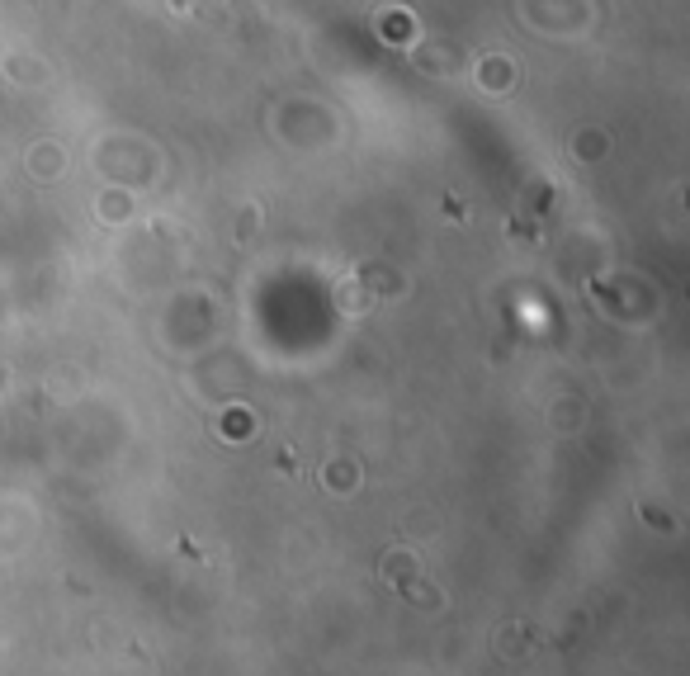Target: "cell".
Wrapping results in <instances>:
<instances>
[{
    "mask_svg": "<svg viewBox=\"0 0 690 676\" xmlns=\"http://www.w3.org/2000/svg\"><path fill=\"white\" fill-rule=\"evenodd\" d=\"M530 643H534L530 624H506V629L496 634V653H520V648H530Z\"/></svg>",
    "mask_w": 690,
    "mask_h": 676,
    "instance_id": "cell-1",
    "label": "cell"
}]
</instances>
